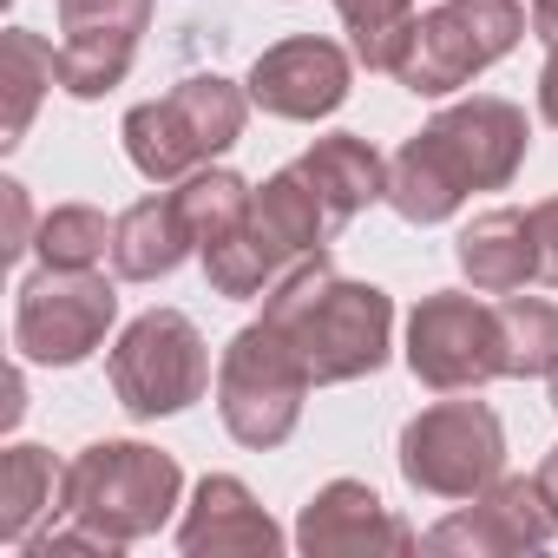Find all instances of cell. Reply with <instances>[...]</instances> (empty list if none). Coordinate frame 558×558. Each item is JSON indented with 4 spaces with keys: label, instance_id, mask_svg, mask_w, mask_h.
<instances>
[{
    "label": "cell",
    "instance_id": "cell-10",
    "mask_svg": "<svg viewBox=\"0 0 558 558\" xmlns=\"http://www.w3.org/2000/svg\"><path fill=\"white\" fill-rule=\"evenodd\" d=\"M112 323H119V290L99 269L40 263V276H27L14 303V349L21 362H40V368H80Z\"/></svg>",
    "mask_w": 558,
    "mask_h": 558
},
{
    "label": "cell",
    "instance_id": "cell-17",
    "mask_svg": "<svg viewBox=\"0 0 558 558\" xmlns=\"http://www.w3.org/2000/svg\"><path fill=\"white\" fill-rule=\"evenodd\" d=\"M453 263L480 296H512L538 276V243H532V210H480L453 236Z\"/></svg>",
    "mask_w": 558,
    "mask_h": 558
},
{
    "label": "cell",
    "instance_id": "cell-26",
    "mask_svg": "<svg viewBox=\"0 0 558 558\" xmlns=\"http://www.w3.org/2000/svg\"><path fill=\"white\" fill-rule=\"evenodd\" d=\"M0 197H8V243H0V256L14 263V256L34 250V236H27V230H34V210H27V184H14V178L0 184Z\"/></svg>",
    "mask_w": 558,
    "mask_h": 558
},
{
    "label": "cell",
    "instance_id": "cell-18",
    "mask_svg": "<svg viewBox=\"0 0 558 558\" xmlns=\"http://www.w3.org/2000/svg\"><path fill=\"white\" fill-rule=\"evenodd\" d=\"M191 250H197V230H191L178 191L138 197V204L112 223V269L125 276V283H158V276H171Z\"/></svg>",
    "mask_w": 558,
    "mask_h": 558
},
{
    "label": "cell",
    "instance_id": "cell-11",
    "mask_svg": "<svg viewBox=\"0 0 558 558\" xmlns=\"http://www.w3.org/2000/svg\"><path fill=\"white\" fill-rule=\"evenodd\" d=\"M408 368L434 395H473L506 375V342H499V303H473L460 290L421 296L408 316Z\"/></svg>",
    "mask_w": 558,
    "mask_h": 558
},
{
    "label": "cell",
    "instance_id": "cell-7",
    "mask_svg": "<svg viewBox=\"0 0 558 558\" xmlns=\"http://www.w3.org/2000/svg\"><path fill=\"white\" fill-rule=\"evenodd\" d=\"M310 368L296 362V349L276 336L269 323H243L217 362V414L230 427L236 447H283L303 421V395H310Z\"/></svg>",
    "mask_w": 558,
    "mask_h": 558
},
{
    "label": "cell",
    "instance_id": "cell-25",
    "mask_svg": "<svg viewBox=\"0 0 558 558\" xmlns=\"http://www.w3.org/2000/svg\"><path fill=\"white\" fill-rule=\"evenodd\" d=\"M532 243H538V283L558 290V197L532 204Z\"/></svg>",
    "mask_w": 558,
    "mask_h": 558
},
{
    "label": "cell",
    "instance_id": "cell-4",
    "mask_svg": "<svg viewBox=\"0 0 558 558\" xmlns=\"http://www.w3.org/2000/svg\"><path fill=\"white\" fill-rule=\"evenodd\" d=\"M178 493H184V466L165 447L93 440L66 466V512L60 519H73V525L99 532L112 551H125L178 512Z\"/></svg>",
    "mask_w": 558,
    "mask_h": 558
},
{
    "label": "cell",
    "instance_id": "cell-16",
    "mask_svg": "<svg viewBox=\"0 0 558 558\" xmlns=\"http://www.w3.org/2000/svg\"><path fill=\"white\" fill-rule=\"evenodd\" d=\"M283 545V525H276L256 493L236 480V473H204L184 519H178V551L191 558H250V551H276Z\"/></svg>",
    "mask_w": 558,
    "mask_h": 558
},
{
    "label": "cell",
    "instance_id": "cell-28",
    "mask_svg": "<svg viewBox=\"0 0 558 558\" xmlns=\"http://www.w3.org/2000/svg\"><path fill=\"white\" fill-rule=\"evenodd\" d=\"M532 34L545 47H558V0H532Z\"/></svg>",
    "mask_w": 558,
    "mask_h": 558
},
{
    "label": "cell",
    "instance_id": "cell-19",
    "mask_svg": "<svg viewBox=\"0 0 558 558\" xmlns=\"http://www.w3.org/2000/svg\"><path fill=\"white\" fill-rule=\"evenodd\" d=\"M66 512V466L47 447H8L0 453V538L27 545L40 519Z\"/></svg>",
    "mask_w": 558,
    "mask_h": 558
},
{
    "label": "cell",
    "instance_id": "cell-12",
    "mask_svg": "<svg viewBox=\"0 0 558 558\" xmlns=\"http://www.w3.org/2000/svg\"><path fill=\"white\" fill-rule=\"evenodd\" d=\"M145 27L151 0H60V86L73 99H106L112 86H125Z\"/></svg>",
    "mask_w": 558,
    "mask_h": 558
},
{
    "label": "cell",
    "instance_id": "cell-6",
    "mask_svg": "<svg viewBox=\"0 0 558 558\" xmlns=\"http://www.w3.org/2000/svg\"><path fill=\"white\" fill-rule=\"evenodd\" d=\"M519 34H525L519 0H440V8L414 14L388 73L414 99H447V93L473 86L493 60H506L519 47Z\"/></svg>",
    "mask_w": 558,
    "mask_h": 558
},
{
    "label": "cell",
    "instance_id": "cell-29",
    "mask_svg": "<svg viewBox=\"0 0 558 558\" xmlns=\"http://www.w3.org/2000/svg\"><path fill=\"white\" fill-rule=\"evenodd\" d=\"M538 493H545V506H551V519H558V447H551L545 466H538Z\"/></svg>",
    "mask_w": 558,
    "mask_h": 558
},
{
    "label": "cell",
    "instance_id": "cell-3",
    "mask_svg": "<svg viewBox=\"0 0 558 558\" xmlns=\"http://www.w3.org/2000/svg\"><path fill=\"white\" fill-rule=\"evenodd\" d=\"M263 323L296 349V362L310 368L316 388L375 375L388 362V342H395L388 290L355 283V276H336L329 256L303 263L296 276H283V283L269 290V303H263Z\"/></svg>",
    "mask_w": 558,
    "mask_h": 558
},
{
    "label": "cell",
    "instance_id": "cell-21",
    "mask_svg": "<svg viewBox=\"0 0 558 558\" xmlns=\"http://www.w3.org/2000/svg\"><path fill=\"white\" fill-rule=\"evenodd\" d=\"M499 342H506V381H538L558 368V303L506 296L499 303Z\"/></svg>",
    "mask_w": 558,
    "mask_h": 558
},
{
    "label": "cell",
    "instance_id": "cell-31",
    "mask_svg": "<svg viewBox=\"0 0 558 558\" xmlns=\"http://www.w3.org/2000/svg\"><path fill=\"white\" fill-rule=\"evenodd\" d=\"M545 381H551V408H558V368H551V375H545Z\"/></svg>",
    "mask_w": 558,
    "mask_h": 558
},
{
    "label": "cell",
    "instance_id": "cell-20",
    "mask_svg": "<svg viewBox=\"0 0 558 558\" xmlns=\"http://www.w3.org/2000/svg\"><path fill=\"white\" fill-rule=\"evenodd\" d=\"M0 86H8V125H0V145H21L34 112H40V93L60 86V53L40 34L8 27V40H0Z\"/></svg>",
    "mask_w": 558,
    "mask_h": 558
},
{
    "label": "cell",
    "instance_id": "cell-9",
    "mask_svg": "<svg viewBox=\"0 0 558 558\" xmlns=\"http://www.w3.org/2000/svg\"><path fill=\"white\" fill-rule=\"evenodd\" d=\"M401 480L427 499H473L506 480V427L486 401H440L401 427Z\"/></svg>",
    "mask_w": 558,
    "mask_h": 558
},
{
    "label": "cell",
    "instance_id": "cell-30",
    "mask_svg": "<svg viewBox=\"0 0 558 558\" xmlns=\"http://www.w3.org/2000/svg\"><path fill=\"white\" fill-rule=\"evenodd\" d=\"M21 414H27V388H21V368H14V375H8V427H14Z\"/></svg>",
    "mask_w": 558,
    "mask_h": 558
},
{
    "label": "cell",
    "instance_id": "cell-14",
    "mask_svg": "<svg viewBox=\"0 0 558 558\" xmlns=\"http://www.w3.org/2000/svg\"><path fill=\"white\" fill-rule=\"evenodd\" d=\"M250 99L269 112V119H296V125H316L329 112H342L349 86H355V60L336 47V40H276L269 53H256L250 66Z\"/></svg>",
    "mask_w": 558,
    "mask_h": 558
},
{
    "label": "cell",
    "instance_id": "cell-27",
    "mask_svg": "<svg viewBox=\"0 0 558 558\" xmlns=\"http://www.w3.org/2000/svg\"><path fill=\"white\" fill-rule=\"evenodd\" d=\"M538 112H545V125H558V47L538 66Z\"/></svg>",
    "mask_w": 558,
    "mask_h": 558
},
{
    "label": "cell",
    "instance_id": "cell-22",
    "mask_svg": "<svg viewBox=\"0 0 558 558\" xmlns=\"http://www.w3.org/2000/svg\"><path fill=\"white\" fill-rule=\"evenodd\" d=\"M178 197H184V217H191V230H197V256H204L210 243H223V236L250 217V204H256V191H250L236 171H191Z\"/></svg>",
    "mask_w": 558,
    "mask_h": 558
},
{
    "label": "cell",
    "instance_id": "cell-8",
    "mask_svg": "<svg viewBox=\"0 0 558 558\" xmlns=\"http://www.w3.org/2000/svg\"><path fill=\"white\" fill-rule=\"evenodd\" d=\"M106 375H112V395L132 421H165V414H184L191 401H204L210 349L184 310H145L119 336Z\"/></svg>",
    "mask_w": 558,
    "mask_h": 558
},
{
    "label": "cell",
    "instance_id": "cell-2",
    "mask_svg": "<svg viewBox=\"0 0 558 558\" xmlns=\"http://www.w3.org/2000/svg\"><path fill=\"white\" fill-rule=\"evenodd\" d=\"M525 112L512 99H466L427 119L388 158V210L401 223H447L473 191H499L525 165Z\"/></svg>",
    "mask_w": 558,
    "mask_h": 558
},
{
    "label": "cell",
    "instance_id": "cell-23",
    "mask_svg": "<svg viewBox=\"0 0 558 558\" xmlns=\"http://www.w3.org/2000/svg\"><path fill=\"white\" fill-rule=\"evenodd\" d=\"M34 250H40L47 269H93V263L112 250V223H106V210H93V204H60V210L40 217Z\"/></svg>",
    "mask_w": 558,
    "mask_h": 558
},
{
    "label": "cell",
    "instance_id": "cell-15",
    "mask_svg": "<svg viewBox=\"0 0 558 558\" xmlns=\"http://www.w3.org/2000/svg\"><path fill=\"white\" fill-rule=\"evenodd\" d=\"M296 545H303L310 558H329V551H414L421 538H414L408 519H395V506H388L375 486H362V480H329V486L303 506Z\"/></svg>",
    "mask_w": 558,
    "mask_h": 558
},
{
    "label": "cell",
    "instance_id": "cell-24",
    "mask_svg": "<svg viewBox=\"0 0 558 558\" xmlns=\"http://www.w3.org/2000/svg\"><path fill=\"white\" fill-rule=\"evenodd\" d=\"M336 14L355 34V60L368 73H388L401 40H408V27H414V0H336Z\"/></svg>",
    "mask_w": 558,
    "mask_h": 558
},
{
    "label": "cell",
    "instance_id": "cell-5",
    "mask_svg": "<svg viewBox=\"0 0 558 558\" xmlns=\"http://www.w3.org/2000/svg\"><path fill=\"white\" fill-rule=\"evenodd\" d=\"M243 119H250V86H236L223 73H191L165 99L132 106L119 138H125V158L138 178L171 184V178L204 171L217 151H230L243 138Z\"/></svg>",
    "mask_w": 558,
    "mask_h": 558
},
{
    "label": "cell",
    "instance_id": "cell-13",
    "mask_svg": "<svg viewBox=\"0 0 558 558\" xmlns=\"http://www.w3.org/2000/svg\"><path fill=\"white\" fill-rule=\"evenodd\" d=\"M551 538H558V519H551L538 480H493L453 519H440L421 545L453 551V558H512V551H538Z\"/></svg>",
    "mask_w": 558,
    "mask_h": 558
},
{
    "label": "cell",
    "instance_id": "cell-1",
    "mask_svg": "<svg viewBox=\"0 0 558 558\" xmlns=\"http://www.w3.org/2000/svg\"><path fill=\"white\" fill-rule=\"evenodd\" d=\"M388 197V158L355 138V132H329L316 138L296 165H283L250 204V217L204 250V283L230 303L269 296L283 276H296L303 263H323L329 243L375 204Z\"/></svg>",
    "mask_w": 558,
    "mask_h": 558
}]
</instances>
